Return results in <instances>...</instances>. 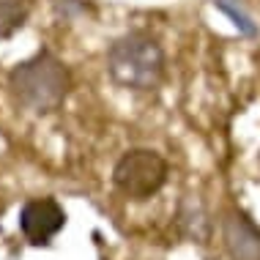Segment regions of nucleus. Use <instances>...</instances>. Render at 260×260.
Here are the masks:
<instances>
[{"instance_id":"nucleus-3","label":"nucleus","mask_w":260,"mask_h":260,"mask_svg":"<svg viewBox=\"0 0 260 260\" xmlns=\"http://www.w3.org/2000/svg\"><path fill=\"white\" fill-rule=\"evenodd\" d=\"M170 175V165L153 148H129L118 156L112 167V186L123 194L126 200H151L161 192Z\"/></svg>"},{"instance_id":"nucleus-1","label":"nucleus","mask_w":260,"mask_h":260,"mask_svg":"<svg viewBox=\"0 0 260 260\" xmlns=\"http://www.w3.org/2000/svg\"><path fill=\"white\" fill-rule=\"evenodd\" d=\"M104 69L118 88L132 93H151L167 80V52L153 33L129 30L112 39L104 52Z\"/></svg>"},{"instance_id":"nucleus-5","label":"nucleus","mask_w":260,"mask_h":260,"mask_svg":"<svg viewBox=\"0 0 260 260\" xmlns=\"http://www.w3.org/2000/svg\"><path fill=\"white\" fill-rule=\"evenodd\" d=\"M222 241L233 260H260V228L244 211H228L222 219Z\"/></svg>"},{"instance_id":"nucleus-9","label":"nucleus","mask_w":260,"mask_h":260,"mask_svg":"<svg viewBox=\"0 0 260 260\" xmlns=\"http://www.w3.org/2000/svg\"><path fill=\"white\" fill-rule=\"evenodd\" d=\"M55 11V19L63 25V22H77L80 17L88 14V0H55L52 6Z\"/></svg>"},{"instance_id":"nucleus-2","label":"nucleus","mask_w":260,"mask_h":260,"mask_svg":"<svg viewBox=\"0 0 260 260\" xmlns=\"http://www.w3.org/2000/svg\"><path fill=\"white\" fill-rule=\"evenodd\" d=\"M11 96L25 110L47 115L63 107L72 93V72L52 50H39L36 55L19 60L6 77Z\"/></svg>"},{"instance_id":"nucleus-8","label":"nucleus","mask_w":260,"mask_h":260,"mask_svg":"<svg viewBox=\"0 0 260 260\" xmlns=\"http://www.w3.org/2000/svg\"><path fill=\"white\" fill-rule=\"evenodd\" d=\"M211 6H214L216 11H222L224 17L233 22V27L241 36H247V39H255L257 33H260V27L255 22V17L247 11V6L241 3V0H211Z\"/></svg>"},{"instance_id":"nucleus-6","label":"nucleus","mask_w":260,"mask_h":260,"mask_svg":"<svg viewBox=\"0 0 260 260\" xmlns=\"http://www.w3.org/2000/svg\"><path fill=\"white\" fill-rule=\"evenodd\" d=\"M175 230L184 241L192 244H208L211 241V216L206 206L194 198V194H186L184 200L178 203V211H175Z\"/></svg>"},{"instance_id":"nucleus-4","label":"nucleus","mask_w":260,"mask_h":260,"mask_svg":"<svg viewBox=\"0 0 260 260\" xmlns=\"http://www.w3.org/2000/svg\"><path fill=\"white\" fill-rule=\"evenodd\" d=\"M66 228V211L55 198H30L19 211V233L30 247H50Z\"/></svg>"},{"instance_id":"nucleus-10","label":"nucleus","mask_w":260,"mask_h":260,"mask_svg":"<svg viewBox=\"0 0 260 260\" xmlns=\"http://www.w3.org/2000/svg\"><path fill=\"white\" fill-rule=\"evenodd\" d=\"M257 159H260V156H257Z\"/></svg>"},{"instance_id":"nucleus-7","label":"nucleus","mask_w":260,"mask_h":260,"mask_svg":"<svg viewBox=\"0 0 260 260\" xmlns=\"http://www.w3.org/2000/svg\"><path fill=\"white\" fill-rule=\"evenodd\" d=\"M30 17L27 0H0V41L17 36Z\"/></svg>"}]
</instances>
